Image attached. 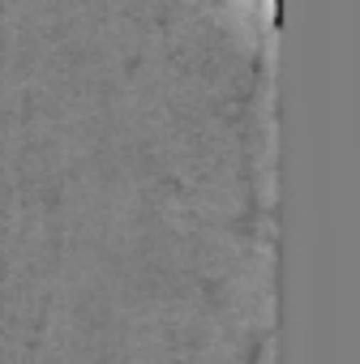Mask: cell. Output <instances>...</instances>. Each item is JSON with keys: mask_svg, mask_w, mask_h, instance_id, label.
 Segmentation results:
<instances>
[{"mask_svg": "<svg viewBox=\"0 0 360 364\" xmlns=\"http://www.w3.org/2000/svg\"><path fill=\"white\" fill-rule=\"evenodd\" d=\"M275 5H279V0H275Z\"/></svg>", "mask_w": 360, "mask_h": 364, "instance_id": "obj_1", "label": "cell"}]
</instances>
